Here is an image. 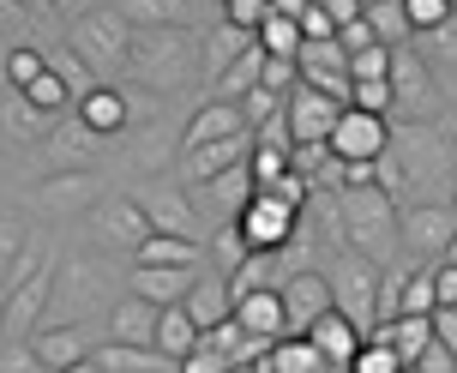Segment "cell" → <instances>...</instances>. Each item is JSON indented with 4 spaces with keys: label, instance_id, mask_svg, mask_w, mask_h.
<instances>
[{
    "label": "cell",
    "instance_id": "obj_1",
    "mask_svg": "<svg viewBox=\"0 0 457 373\" xmlns=\"http://www.w3.org/2000/svg\"><path fill=\"white\" fill-rule=\"evenodd\" d=\"M452 175V157L439 145L434 127H391L386 133V151L373 157V186L386 193L391 205L403 193H421V186H439Z\"/></svg>",
    "mask_w": 457,
    "mask_h": 373
},
{
    "label": "cell",
    "instance_id": "obj_2",
    "mask_svg": "<svg viewBox=\"0 0 457 373\" xmlns=\"http://www.w3.org/2000/svg\"><path fill=\"white\" fill-rule=\"evenodd\" d=\"M331 223L349 235V247L361 259H391L397 247V205H391L379 186H343L337 199H331Z\"/></svg>",
    "mask_w": 457,
    "mask_h": 373
},
{
    "label": "cell",
    "instance_id": "obj_3",
    "mask_svg": "<svg viewBox=\"0 0 457 373\" xmlns=\"http://www.w3.org/2000/svg\"><path fill=\"white\" fill-rule=\"evenodd\" d=\"M127 48H133V30H127V19H114V12H85V19L72 24V54L91 67L96 85H103V72L127 67Z\"/></svg>",
    "mask_w": 457,
    "mask_h": 373
},
{
    "label": "cell",
    "instance_id": "obj_4",
    "mask_svg": "<svg viewBox=\"0 0 457 373\" xmlns=\"http://www.w3.org/2000/svg\"><path fill=\"white\" fill-rule=\"evenodd\" d=\"M325 283H331V307H337L349 326L367 337V326H373V289H379V265L361 253L337 259L331 271H325Z\"/></svg>",
    "mask_w": 457,
    "mask_h": 373
},
{
    "label": "cell",
    "instance_id": "obj_5",
    "mask_svg": "<svg viewBox=\"0 0 457 373\" xmlns=\"http://www.w3.org/2000/svg\"><path fill=\"white\" fill-rule=\"evenodd\" d=\"M452 235H457V211L445 205V199H421V205L397 211V241H403L415 259H445Z\"/></svg>",
    "mask_w": 457,
    "mask_h": 373
},
{
    "label": "cell",
    "instance_id": "obj_6",
    "mask_svg": "<svg viewBox=\"0 0 457 373\" xmlns=\"http://www.w3.org/2000/svg\"><path fill=\"white\" fill-rule=\"evenodd\" d=\"M295 211H283L277 199H265V193H253L247 205L235 211V229H241V241H247V253L259 247V253H283L289 241H295Z\"/></svg>",
    "mask_w": 457,
    "mask_h": 373
},
{
    "label": "cell",
    "instance_id": "obj_7",
    "mask_svg": "<svg viewBox=\"0 0 457 373\" xmlns=\"http://www.w3.org/2000/svg\"><path fill=\"white\" fill-rule=\"evenodd\" d=\"M343 103L325 91H307V85H295V91L283 96V127H289V139L295 145H325L331 139V127H337Z\"/></svg>",
    "mask_w": 457,
    "mask_h": 373
},
{
    "label": "cell",
    "instance_id": "obj_8",
    "mask_svg": "<svg viewBox=\"0 0 457 373\" xmlns=\"http://www.w3.org/2000/svg\"><path fill=\"white\" fill-rule=\"evenodd\" d=\"M391 115H428V103H434V79H428V61H421V48L403 43L391 48Z\"/></svg>",
    "mask_w": 457,
    "mask_h": 373
},
{
    "label": "cell",
    "instance_id": "obj_9",
    "mask_svg": "<svg viewBox=\"0 0 457 373\" xmlns=\"http://www.w3.org/2000/svg\"><path fill=\"white\" fill-rule=\"evenodd\" d=\"M277 302H283V326H289V337H301L320 313H331V283H325V271H307V265H301V271L283 278Z\"/></svg>",
    "mask_w": 457,
    "mask_h": 373
},
{
    "label": "cell",
    "instance_id": "obj_10",
    "mask_svg": "<svg viewBox=\"0 0 457 373\" xmlns=\"http://www.w3.org/2000/svg\"><path fill=\"white\" fill-rule=\"evenodd\" d=\"M386 133H391V120L361 115V109H343L337 127H331V139H325V151L343 157V163H373V157L386 151Z\"/></svg>",
    "mask_w": 457,
    "mask_h": 373
},
{
    "label": "cell",
    "instance_id": "obj_11",
    "mask_svg": "<svg viewBox=\"0 0 457 373\" xmlns=\"http://www.w3.org/2000/svg\"><path fill=\"white\" fill-rule=\"evenodd\" d=\"M199 283V265H138L133 271V295L151 307H175Z\"/></svg>",
    "mask_w": 457,
    "mask_h": 373
},
{
    "label": "cell",
    "instance_id": "obj_12",
    "mask_svg": "<svg viewBox=\"0 0 457 373\" xmlns=\"http://www.w3.org/2000/svg\"><path fill=\"white\" fill-rule=\"evenodd\" d=\"M228 319L247 331V337H265V344H277V337H289V326H283V302H277V289H253V295H235V307H228Z\"/></svg>",
    "mask_w": 457,
    "mask_h": 373
},
{
    "label": "cell",
    "instance_id": "obj_13",
    "mask_svg": "<svg viewBox=\"0 0 457 373\" xmlns=\"http://www.w3.org/2000/svg\"><path fill=\"white\" fill-rule=\"evenodd\" d=\"M301 337H307V344L325 355V368H349V361H355V350H361V331L349 326L337 307H331V313H320V319L301 331Z\"/></svg>",
    "mask_w": 457,
    "mask_h": 373
},
{
    "label": "cell",
    "instance_id": "obj_14",
    "mask_svg": "<svg viewBox=\"0 0 457 373\" xmlns=\"http://www.w3.org/2000/svg\"><path fill=\"white\" fill-rule=\"evenodd\" d=\"M157 313L162 307L138 302V295H127V302L109 307V344H138V350H157L151 337H157Z\"/></svg>",
    "mask_w": 457,
    "mask_h": 373
},
{
    "label": "cell",
    "instance_id": "obj_15",
    "mask_svg": "<svg viewBox=\"0 0 457 373\" xmlns=\"http://www.w3.org/2000/svg\"><path fill=\"white\" fill-rule=\"evenodd\" d=\"M235 133H253L247 120H241V103H217V96H211L205 109L187 120V151H199V145H217V139H235Z\"/></svg>",
    "mask_w": 457,
    "mask_h": 373
},
{
    "label": "cell",
    "instance_id": "obj_16",
    "mask_svg": "<svg viewBox=\"0 0 457 373\" xmlns=\"http://www.w3.org/2000/svg\"><path fill=\"white\" fill-rule=\"evenodd\" d=\"M283 278H289V259H283V253H259V247H253L223 283H228V302H235V295H253V289H283Z\"/></svg>",
    "mask_w": 457,
    "mask_h": 373
},
{
    "label": "cell",
    "instance_id": "obj_17",
    "mask_svg": "<svg viewBox=\"0 0 457 373\" xmlns=\"http://www.w3.org/2000/svg\"><path fill=\"white\" fill-rule=\"evenodd\" d=\"M79 127H85V133H96V139L120 133V127H127V96L109 91V85H91V91L79 96Z\"/></svg>",
    "mask_w": 457,
    "mask_h": 373
},
{
    "label": "cell",
    "instance_id": "obj_18",
    "mask_svg": "<svg viewBox=\"0 0 457 373\" xmlns=\"http://www.w3.org/2000/svg\"><path fill=\"white\" fill-rule=\"evenodd\" d=\"M181 307H187V319H193L199 331H211V326H223V319H228V307H235V302H228V283L223 278H199L181 295Z\"/></svg>",
    "mask_w": 457,
    "mask_h": 373
},
{
    "label": "cell",
    "instance_id": "obj_19",
    "mask_svg": "<svg viewBox=\"0 0 457 373\" xmlns=\"http://www.w3.org/2000/svg\"><path fill=\"white\" fill-rule=\"evenodd\" d=\"M247 157H253V133H235V139H217V145H199V151H187V175H193V181H211L217 169L247 163Z\"/></svg>",
    "mask_w": 457,
    "mask_h": 373
},
{
    "label": "cell",
    "instance_id": "obj_20",
    "mask_svg": "<svg viewBox=\"0 0 457 373\" xmlns=\"http://www.w3.org/2000/svg\"><path fill=\"white\" fill-rule=\"evenodd\" d=\"M96 229H103V241H109V247H127V253H133L138 241L151 235V223H145V211H138V205L114 199V205L96 211Z\"/></svg>",
    "mask_w": 457,
    "mask_h": 373
},
{
    "label": "cell",
    "instance_id": "obj_21",
    "mask_svg": "<svg viewBox=\"0 0 457 373\" xmlns=\"http://www.w3.org/2000/svg\"><path fill=\"white\" fill-rule=\"evenodd\" d=\"M30 350H37V361H43L48 373H61V368H72V361H85V337L79 331H67V326H43V331H30Z\"/></svg>",
    "mask_w": 457,
    "mask_h": 373
},
{
    "label": "cell",
    "instance_id": "obj_22",
    "mask_svg": "<svg viewBox=\"0 0 457 373\" xmlns=\"http://www.w3.org/2000/svg\"><path fill=\"white\" fill-rule=\"evenodd\" d=\"M361 19H367V30H373V43H386V48L415 43V30H410V12H403V0H367V6H361Z\"/></svg>",
    "mask_w": 457,
    "mask_h": 373
},
{
    "label": "cell",
    "instance_id": "obj_23",
    "mask_svg": "<svg viewBox=\"0 0 457 373\" xmlns=\"http://www.w3.org/2000/svg\"><path fill=\"white\" fill-rule=\"evenodd\" d=\"M103 373H169L175 361L169 355H157V350H138V344H103V350L91 355Z\"/></svg>",
    "mask_w": 457,
    "mask_h": 373
},
{
    "label": "cell",
    "instance_id": "obj_24",
    "mask_svg": "<svg viewBox=\"0 0 457 373\" xmlns=\"http://www.w3.org/2000/svg\"><path fill=\"white\" fill-rule=\"evenodd\" d=\"M127 19L151 30H181L199 19V0H127Z\"/></svg>",
    "mask_w": 457,
    "mask_h": 373
},
{
    "label": "cell",
    "instance_id": "obj_25",
    "mask_svg": "<svg viewBox=\"0 0 457 373\" xmlns=\"http://www.w3.org/2000/svg\"><path fill=\"white\" fill-rule=\"evenodd\" d=\"M199 186H205V199L217 211H228V217H235V211L253 199V169L247 163H228V169H217V175H211V181H199Z\"/></svg>",
    "mask_w": 457,
    "mask_h": 373
},
{
    "label": "cell",
    "instance_id": "obj_26",
    "mask_svg": "<svg viewBox=\"0 0 457 373\" xmlns=\"http://www.w3.org/2000/svg\"><path fill=\"white\" fill-rule=\"evenodd\" d=\"M145 211V223H151V229L157 235H187V241H199V223H193V211H187V199L181 193H151V205H138Z\"/></svg>",
    "mask_w": 457,
    "mask_h": 373
},
{
    "label": "cell",
    "instance_id": "obj_27",
    "mask_svg": "<svg viewBox=\"0 0 457 373\" xmlns=\"http://www.w3.org/2000/svg\"><path fill=\"white\" fill-rule=\"evenodd\" d=\"M151 344H157V355H169V361H181V355L199 344V326L187 319V307H181V302L157 313V337H151Z\"/></svg>",
    "mask_w": 457,
    "mask_h": 373
},
{
    "label": "cell",
    "instance_id": "obj_28",
    "mask_svg": "<svg viewBox=\"0 0 457 373\" xmlns=\"http://www.w3.org/2000/svg\"><path fill=\"white\" fill-rule=\"evenodd\" d=\"M138 265H199V241H187V235H145L133 247Z\"/></svg>",
    "mask_w": 457,
    "mask_h": 373
},
{
    "label": "cell",
    "instance_id": "obj_29",
    "mask_svg": "<svg viewBox=\"0 0 457 373\" xmlns=\"http://www.w3.org/2000/svg\"><path fill=\"white\" fill-rule=\"evenodd\" d=\"M265 368L271 373H320L325 355L307 344V337H277L271 350H265Z\"/></svg>",
    "mask_w": 457,
    "mask_h": 373
},
{
    "label": "cell",
    "instance_id": "obj_30",
    "mask_svg": "<svg viewBox=\"0 0 457 373\" xmlns=\"http://www.w3.org/2000/svg\"><path fill=\"white\" fill-rule=\"evenodd\" d=\"M259 61H265V54H259V43H253L241 61H228V67L211 79V85H217V103H241V96L259 85Z\"/></svg>",
    "mask_w": 457,
    "mask_h": 373
},
{
    "label": "cell",
    "instance_id": "obj_31",
    "mask_svg": "<svg viewBox=\"0 0 457 373\" xmlns=\"http://www.w3.org/2000/svg\"><path fill=\"white\" fill-rule=\"evenodd\" d=\"M247 48H253V30H241V24H217L211 43H205V72L217 79V72H223L228 61H241Z\"/></svg>",
    "mask_w": 457,
    "mask_h": 373
},
{
    "label": "cell",
    "instance_id": "obj_32",
    "mask_svg": "<svg viewBox=\"0 0 457 373\" xmlns=\"http://www.w3.org/2000/svg\"><path fill=\"white\" fill-rule=\"evenodd\" d=\"M253 43H259V54H271V61H295L301 54V24L295 19H265L253 30Z\"/></svg>",
    "mask_w": 457,
    "mask_h": 373
},
{
    "label": "cell",
    "instance_id": "obj_33",
    "mask_svg": "<svg viewBox=\"0 0 457 373\" xmlns=\"http://www.w3.org/2000/svg\"><path fill=\"white\" fill-rule=\"evenodd\" d=\"M67 96H72L67 79H61L54 67H43L30 85H24V109H30V115H54V109H67Z\"/></svg>",
    "mask_w": 457,
    "mask_h": 373
},
{
    "label": "cell",
    "instance_id": "obj_34",
    "mask_svg": "<svg viewBox=\"0 0 457 373\" xmlns=\"http://www.w3.org/2000/svg\"><path fill=\"white\" fill-rule=\"evenodd\" d=\"M349 109L391 120V85H386V79H349Z\"/></svg>",
    "mask_w": 457,
    "mask_h": 373
},
{
    "label": "cell",
    "instance_id": "obj_35",
    "mask_svg": "<svg viewBox=\"0 0 457 373\" xmlns=\"http://www.w3.org/2000/svg\"><path fill=\"white\" fill-rule=\"evenodd\" d=\"M253 193H265V199H277V205H283V211H295V217H301V211H307V193H313V186L301 181L295 169H283V175H277V181L253 186Z\"/></svg>",
    "mask_w": 457,
    "mask_h": 373
},
{
    "label": "cell",
    "instance_id": "obj_36",
    "mask_svg": "<svg viewBox=\"0 0 457 373\" xmlns=\"http://www.w3.org/2000/svg\"><path fill=\"white\" fill-rule=\"evenodd\" d=\"M37 307H43V283H19V295L6 302V337H19V331H30V319H37Z\"/></svg>",
    "mask_w": 457,
    "mask_h": 373
},
{
    "label": "cell",
    "instance_id": "obj_37",
    "mask_svg": "<svg viewBox=\"0 0 457 373\" xmlns=\"http://www.w3.org/2000/svg\"><path fill=\"white\" fill-rule=\"evenodd\" d=\"M403 12H410V30H415V37H428V30H439V24L452 19L457 6H452V0H403Z\"/></svg>",
    "mask_w": 457,
    "mask_h": 373
},
{
    "label": "cell",
    "instance_id": "obj_38",
    "mask_svg": "<svg viewBox=\"0 0 457 373\" xmlns=\"http://www.w3.org/2000/svg\"><path fill=\"white\" fill-rule=\"evenodd\" d=\"M301 85V72H295V61H259V91H271V96H289Z\"/></svg>",
    "mask_w": 457,
    "mask_h": 373
},
{
    "label": "cell",
    "instance_id": "obj_39",
    "mask_svg": "<svg viewBox=\"0 0 457 373\" xmlns=\"http://www.w3.org/2000/svg\"><path fill=\"white\" fill-rule=\"evenodd\" d=\"M391 72V48L386 43H367L349 54V79H386Z\"/></svg>",
    "mask_w": 457,
    "mask_h": 373
},
{
    "label": "cell",
    "instance_id": "obj_40",
    "mask_svg": "<svg viewBox=\"0 0 457 373\" xmlns=\"http://www.w3.org/2000/svg\"><path fill=\"white\" fill-rule=\"evenodd\" d=\"M43 67H48V61L37 54V48H12V54H6V91H24Z\"/></svg>",
    "mask_w": 457,
    "mask_h": 373
},
{
    "label": "cell",
    "instance_id": "obj_41",
    "mask_svg": "<svg viewBox=\"0 0 457 373\" xmlns=\"http://www.w3.org/2000/svg\"><path fill=\"white\" fill-rule=\"evenodd\" d=\"M428 61H439V67H457V12L445 24H439V30H428Z\"/></svg>",
    "mask_w": 457,
    "mask_h": 373
},
{
    "label": "cell",
    "instance_id": "obj_42",
    "mask_svg": "<svg viewBox=\"0 0 457 373\" xmlns=\"http://www.w3.org/2000/svg\"><path fill=\"white\" fill-rule=\"evenodd\" d=\"M349 373H403V361H397L386 344H361L355 361H349Z\"/></svg>",
    "mask_w": 457,
    "mask_h": 373
},
{
    "label": "cell",
    "instance_id": "obj_43",
    "mask_svg": "<svg viewBox=\"0 0 457 373\" xmlns=\"http://www.w3.org/2000/svg\"><path fill=\"white\" fill-rule=\"evenodd\" d=\"M271 115H283V96H271V91H259V85H253V91L241 96V120H247V127H265Z\"/></svg>",
    "mask_w": 457,
    "mask_h": 373
},
{
    "label": "cell",
    "instance_id": "obj_44",
    "mask_svg": "<svg viewBox=\"0 0 457 373\" xmlns=\"http://www.w3.org/2000/svg\"><path fill=\"white\" fill-rule=\"evenodd\" d=\"M247 169H253V186H265V181H277V175L289 169V151H265V145H253Z\"/></svg>",
    "mask_w": 457,
    "mask_h": 373
},
{
    "label": "cell",
    "instance_id": "obj_45",
    "mask_svg": "<svg viewBox=\"0 0 457 373\" xmlns=\"http://www.w3.org/2000/svg\"><path fill=\"white\" fill-rule=\"evenodd\" d=\"M265 19H271V6H265V0H223V24H241V30H259Z\"/></svg>",
    "mask_w": 457,
    "mask_h": 373
},
{
    "label": "cell",
    "instance_id": "obj_46",
    "mask_svg": "<svg viewBox=\"0 0 457 373\" xmlns=\"http://www.w3.org/2000/svg\"><path fill=\"white\" fill-rule=\"evenodd\" d=\"M211 253L223 259V271H235V265L247 259V241H241V229H235V223H223V229L211 235Z\"/></svg>",
    "mask_w": 457,
    "mask_h": 373
},
{
    "label": "cell",
    "instance_id": "obj_47",
    "mask_svg": "<svg viewBox=\"0 0 457 373\" xmlns=\"http://www.w3.org/2000/svg\"><path fill=\"white\" fill-rule=\"evenodd\" d=\"M175 373H228V355H217L211 344H193V350L175 361Z\"/></svg>",
    "mask_w": 457,
    "mask_h": 373
},
{
    "label": "cell",
    "instance_id": "obj_48",
    "mask_svg": "<svg viewBox=\"0 0 457 373\" xmlns=\"http://www.w3.org/2000/svg\"><path fill=\"white\" fill-rule=\"evenodd\" d=\"M397 313H434V283H428V271H410V283H403V307Z\"/></svg>",
    "mask_w": 457,
    "mask_h": 373
},
{
    "label": "cell",
    "instance_id": "obj_49",
    "mask_svg": "<svg viewBox=\"0 0 457 373\" xmlns=\"http://www.w3.org/2000/svg\"><path fill=\"white\" fill-rule=\"evenodd\" d=\"M410 368H415V373H457V355L445 350V344H439V337H428V350L415 355Z\"/></svg>",
    "mask_w": 457,
    "mask_h": 373
},
{
    "label": "cell",
    "instance_id": "obj_50",
    "mask_svg": "<svg viewBox=\"0 0 457 373\" xmlns=\"http://www.w3.org/2000/svg\"><path fill=\"white\" fill-rule=\"evenodd\" d=\"M428 283H434V307H457V265L452 259H439L434 271H428Z\"/></svg>",
    "mask_w": 457,
    "mask_h": 373
},
{
    "label": "cell",
    "instance_id": "obj_51",
    "mask_svg": "<svg viewBox=\"0 0 457 373\" xmlns=\"http://www.w3.org/2000/svg\"><path fill=\"white\" fill-rule=\"evenodd\" d=\"M0 373H48L43 361H37V350H30V344H6V350H0Z\"/></svg>",
    "mask_w": 457,
    "mask_h": 373
},
{
    "label": "cell",
    "instance_id": "obj_52",
    "mask_svg": "<svg viewBox=\"0 0 457 373\" xmlns=\"http://www.w3.org/2000/svg\"><path fill=\"white\" fill-rule=\"evenodd\" d=\"M325 19H331V30H343V24H355L361 19V0H313Z\"/></svg>",
    "mask_w": 457,
    "mask_h": 373
},
{
    "label": "cell",
    "instance_id": "obj_53",
    "mask_svg": "<svg viewBox=\"0 0 457 373\" xmlns=\"http://www.w3.org/2000/svg\"><path fill=\"white\" fill-rule=\"evenodd\" d=\"M295 24H301V43H325V37H337V30H331V19H325L320 6H307Z\"/></svg>",
    "mask_w": 457,
    "mask_h": 373
},
{
    "label": "cell",
    "instance_id": "obj_54",
    "mask_svg": "<svg viewBox=\"0 0 457 373\" xmlns=\"http://www.w3.org/2000/svg\"><path fill=\"white\" fill-rule=\"evenodd\" d=\"M428 319H434V337H439V344H445V350L457 355V307H434Z\"/></svg>",
    "mask_w": 457,
    "mask_h": 373
},
{
    "label": "cell",
    "instance_id": "obj_55",
    "mask_svg": "<svg viewBox=\"0 0 457 373\" xmlns=\"http://www.w3.org/2000/svg\"><path fill=\"white\" fill-rule=\"evenodd\" d=\"M19 223H12V217H0V265H6V259H12V253H19Z\"/></svg>",
    "mask_w": 457,
    "mask_h": 373
},
{
    "label": "cell",
    "instance_id": "obj_56",
    "mask_svg": "<svg viewBox=\"0 0 457 373\" xmlns=\"http://www.w3.org/2000/svg\"><path fill=\"white\" fill-rule=\"evenodd\" d=\"M265 6H271V19H301L313 0H265Z\"/></svg>",
    "mask_w": 457,
    "mask_h": 373
},
{
    "label": "cell",
    "instance_id": "obj_57",
    "mask_svg": "<svg viewBox=\"0 0 457 373\" xmlns=\"http://www.w3.org/2000/svg\"><path fill=\"white\" fill-rule=\"evenodd\" d=\"M61 373H103V368H96L91 355H85V361H72V368H61Z\"/></svg>",
    "mask_w": 457,
    "mask_h": 373
},
{
    "label": "cell",
    "instance_id": "obj_58",
    "mask_svg": "<svg viewBox=\"0 0 457 373\" xmlns=\"http://www.w3.org/2000/svg\"><path fill=\"white\" fill-rule=\"evenodd\" d=\"M445 259H452V265H457V235H452V247H445Z\"/></svg>",
    "mask_w": 457,
    "mask_h": 373
},
{
    "label": "cell",
    "instance_id": "obj_59",
    "mask_svg": "<svg viewBox=\"0 0 457 373\" xmlns=\"http://www.w3.org/2000/svg\"><path fill=\"white\" fill-rule=\"evenodd\" d=\"M445 133H457V115H452V120H445Z\"/></svg>",
    "mask_w": 457,
    "mask_h": 373
},
{
    "label": "cell",
    "instance_id": "obj_60",
    "mask_svg": "<svg viewBox=\"0 0 457 373\" xmlns=\"http://www.w3.org/2000/svg\"><path fill=\"white\" fill-rule=\"evenodd\" d=\"M320 373H349V368H320Z\"/></svg>",
    "mask_w": 457,
    "mask_h": 373
},
{
    "label": "cell",
    "instance_id": "obj_61",
    "mask_svg": "<svg viewBox=\"0 0 457 373\" xmlns=\"http://www.w3.org/2000/svg\"><path fill=\"white\" fill-rule=\"evenodd\" d=\"M452 211H457V193H452Z\"/></svg>",
    "mask_w": 457,
    "mask_h": 373
},
{
    "label": "cell",
    "instance_id": "obj_62",
    "mask_svg": "<svg viewBox=\"0 0 457 373\" xmlns=\"http://www.w3.org/2000/svg\"><path fill=\"white\" fill-rule=\"evenodd\" d=\"M452 6H457V0H452Z\"/></svg>",
    "mask_w": 457,
    "mask_h": 373
},
{
    "label": "cell",
    "instance_id": "obj_63",
    "mask_svg": "<svg viewBox=\"0 0 457 373\" xmlns=\"http://www.w3.org/2000/svg\"><path fill=\"white\" fill-rule=\"evenodd\" d=\"M361 6H367V0H361Z\"/></svg>",
    "mask_w": 457,
    "mask_h": 373
}]
</instances>
